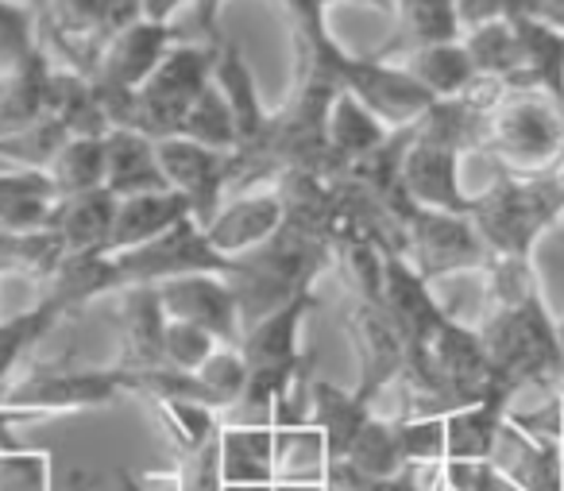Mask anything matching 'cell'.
<instances>
[{
	"label": "cell",
	"instance_id": "obj_1",
	"mask_svg": "<svg viewBox=\"0 0 564 491\" xmlns=\"http://www.w3.org/2000/svg\"><path fill=\"white\" fill-rule=\"evenodd\" d=\"M487 367L499 391L518 398L522 391L564 387V341L556 313L549 310L545 290H530L510 302H487L476 321Z\"/></svg>",
	"mask_w": 564,
	"mask_h": 491
},
{
	"label": "cell",
	"instance_id": "obj_2",
	"mask_svg": "<svg viewBox=\"0 0 564 491\" xmlns=\"http://www.w3.org/2000/svg\"><path fill=\"white\" fill-rule=\"evenodd\" d=\"M325 267H329V236L299 225V221H286L279 236H271L263 248L232 259L225 279L232 282L236 298H240L243 329L263 321L267 313L282 310L299 295L317 290V282L325 279Z\"/></svg>",
	"mask_w": 564,
	"mask_h": 491
},
{
	"label": "cell",
	"instance_id": "obj_3",
	"mask_svg": "<svg viewBox=\"0 0 564 491\" xmlns=\"http://www.w3.org/2000/svg\"><path fill=\"white\" fill-rule=\"evenodd\" d=\"M479 156L514 179L556 174L564 167V105L541 89H499L487 105Z\"/></svg>",
	"mask_w": 564,
	"mask_h": 491
},
{
	"label": "cell",
	"instance_id": "obj_4",
	"mask_svg": "<svg viewBox=\"0 0 564 491\" xmlns=\"http://www.w3.org/2000/svg\"><path fill=\"white\" fill-rule=\"evenodd\" d=\"M317 306V290L299 295L294 302H286L282 310L267 313L263 321H256L251 329H243V364H248V387L243 398L225 414V421H267L271 426V406L274 398L286 391V383L302 372V367L314 364L306 341H302V329L306 318Z\"/></svg>",
	"mask_w": 564,
	"mask_h": 491
},
{
	"label": "cell",
	"instance_id": "obj_5",
	"mask_svg": "<svg viewBox=\"0 0 564 491\" xmlns=\"http://www.w3.org/2000/svg\"><path fill=\"white\" fill-rule=\"evenodd\" d=\"M468 217L491 256L533 259L538 241L564 217V186L556 174L514 179L495 171L487 186L471 190Z\"/></svg>",
	"mask_w": 564,
	"mask_h": 491
},
{
	"label": "cell",
	"instance_id": "obj_6",
	"mask_svg": "<svg viewBox=\"0 0 564 491\" xmlns=\"http://www.w3.org/2000/svg\"><path fill=\"white\" fill-rule=\"evenodd\" d=\"M383 225L394 248L425 282H445L456 275L484 271L491 264V252L468 213L425 210V205L410 202L406 190H399L383 205Z\"/></svg>",
	"mask_w": 564,
	"mask_h": 491
},
{
	"label": "cell",
	"instance_id": "obj_7",
	"mask_svg": "<svg viewBox=\"0 0 564 491\" xmlns=\"http://www.w3.org/2000/svg\"><path fill=\"white\" fill-rule=\"evenodd\" d=\"M120 398H140V375L124 372L117 364H32L4 387L0 410H12L20 421L66 418V414H86L112 406Z\"/></svg>",
	"mask_w": 564,
	"mask_h": 491
},
{
	"label": "cell",
	"instance_id": "obj_8",
	"mask_svg": "<svg viewBox=\"0 0 564 491\" xmlns=\"http://www.w3.org/2000/svg\"><path fill=\"white\" fill-rule=\"evenodd\" d=\"M213 82V43H174L159 71L112 113V128H132L151 140L178 136L189 105L209 89Z\"/></svg>",
	"mask_w": 564,
	"mask_h": 491
},
{
	"label": "cell",
	"instance_id": "obj_9",
	"mask_svg": "<svg viewBox=\"0 0 564 491\" xmlns=\"http://www.w3.org/2000/svg\"><path fill=\"white\" fill-rule=\"evenodd\" d=\"M225 275L228 259L217 256V248L205 236V225L197 217H186L163 233L159 241H148L140 248L105 252L101 256V287L105 298H112L124 287H159V282L182 279V275Z\"/></svg>",
	"mask_w": 564,
	"mask_h": 491
},
{
	"label": "cell",
	"instance_id": "obj_10",
	"mask_svg": "<svg viewBox=\"0 0 564 491\" xmlns=\"http://www.w3.org/2000/svg\"><path fill=\"white\" fill-rule=\"evenodd\" d=\"M340 306V329H345L348 344L356 356V383L352 391L364 403L376 406V398L387 391V383L402 372L406 364V337H402L399 321L391 318L383 302H368V298H345L337 295Z\"/></svg>",
	"mask_w": 564,
	"mask_h": 491
},
{
	"label": "cell",
	"instance_id": "obj_11",
	"mask_svg": "<svg viewBox=\"0 0 564 491\" xmlns=\"http://www.w3.org/2000/svg\"><path fill=\"white\" fill-rule=\"evenodd\" d=\"M174 43H178L174 24H155V20H143V17L135 20V24L120 28V32L105 43L89 82H94L97 97H101V109H105V117H109V125H112V113L159 71V63H163Z\"/></svg>",
	"mask_w": 564,
	"mask_h": 491
},
{
	"label": "cell",
	"instance_id": "obj_12",
	"mask_svg": "<svg viewBox=\"0 0 564 491\" xmlns=\"http://www.w3.org/2000/svg\"><path fill=\"white\" fill-rule=\"evenodd\" d=\"M155 151L166 186L186 198L189 213L202 225H209L225 205V198L232 194V156L194 143L186 136H163V140H155Z\"/></svg>",
	"mask_w": 564,
	"mask_h": 491
},
{
	"label": "cell",
	"instance_id": "obj_13",
	"mask_svg": "<svg viewBox=\"0 0 564 491\" xmlns=\"http://www.w3.org/2000/svg\"><path fill=\"white\" fill-rule=\"evenodd\" d=\"M464 159H468L464 148L414 125L406 159H402V190H406V198L425 205V210L468 213L471 190L464 186Z\"/></svg>",
	"mask_w": 564,
	"mask_h": 491
},
{
	"label": "cell",
	"instance_id": "obj_14",
	"mask_svg": "<svg viewBox=\"0 0 564 491\" xmlns=\"http://www.w3.org/2000/svg\"><path fill=\"white\" fill-rule=\"evenodd\" d=\"M282 225H286V202H282L279 182H259V186L228 194L217 217L205 225V236L217 248V256L232 264V259L263 248L271 236H279Z\"/></svg>",
	"mask_w": 564,
	"mask_h": 491
},
{
	"label": "cell",
	"instance_id": "obj_15",
	"mask_svg": "<svg viewBox=\"0 0 564 491\" xmlns=\"http://www.w3.org/2000/svg\"><path fill=\"white\" fill-rule=\"evenodd\" d=\"M112 302V341H117V356L112 364L124 372H159L166 367L163 356V337H166V310L159 287H124L109 298Z\"/></svg>",
	"mask_w": 564,
	"mask_h": 491
},
{
	"label": "cell",
	"instance_id": "obj_16",
	"mask_svg": "<svg viewBox=\"0 0 564 491\" xmlns=\"http://www.w3.org/2000/svg\"><path fill=\"white\" fill-rule=\"evenodd\" d=\"M159 298H163L166 318L189 321V325L217 337L220 344L243 341L240 298H236L232 282L225 275L202 271V275H182V279L159 282Z\"/></svg>",
	"mask_w": 564,
	"mask_h": 491
},
{
	"label": "cell",
	"instance_id": "obj_17",
	"mask_svg": "<svg viewBox=\"0 0 564 491\" xmlns=\"http://www.w3.org/2000/svg\"><path fill=\"white\" fill-rule=\"evenodd\" d=\"M487 460L522 491H564V441L533 437L510 418H502Z\"/></svg>",
	"mask_w": 564,
	"mask_h": 491
},
{
	"label": "cell",
	"instance_id": "obj_18",
	"mask_svg": "<svg viewBox=\"0 0 564 491\" xmlns=\"http://www.w3.org/2000/svg\"><path fill=\"white\" fill-rule=\"evenodd\" d=\"M117 210L120 198L109 186H97L86 194L58 198L47 228L63 241L66 256H105V252H112Z\"/></svg>",
	"mask_w": 564,
	"mask_h": 491
},
{
	"label": "cell",
	"instance_id": "obj_19",
	"mask_svg": "<svg viewBox=\"0 0 564 491\" xmlns=\"http://www.w3.org/2000/svg\"><path fill=\"white\" fill-rule=\"evenodd\" d=\"M51 71L55 58L47 55V47H40L24 66L0 74V143L32 132L47 117Z\"/></svg>",
	"mask_w": 564,
	"mask_h": 491
},
{
	"label": "cell",
	"instance_id": "obj_20",
	"mask_svg": "<svg viewBox=\"0 0 564 491\" xmlns=\"http://www.w3.org/2000/svg\"><path fill=\"white\" fill-rule=\"evenodd\" d=\"M387 20H391V35L383 40V47L371 51L376 58H399L406 51L453 43L464 35L453 0H394Z\"/></svg>",
	"mask_w": 564,
	"mask_h": 491
},
{
	"label": "cell",
	"instance_id": "obj_21",
	"mask_svg": "<svg viewBox=\"0 0 564 491\" xmlns=\"http://www.w3.org/2000/svg\"><path fill=\"white\" fill-rule=\"evenodd\" d=\"M213 82H217V89L225 94L228 109H232V117H236V132H240V148L236 151L251 148V143L259 140V132L267 128L271 109H267L263 97H259L256 74H251L248 58H243V51L236 47L232 40L213 43Z\"/></svg>",
	"mask_w": 564,
	"mask_h": 491
},
{
	"label": "cell",
	"instance_id": "obj_22",
	"mask_svg": "<svg viewBox=\"0 0 564 491\" xmlns=\"http://www.w3.org/2000/svg\"><path fill=\"white\" fill-rule=\"evenodd\" d=\"M383 63H394L399 71H406L433 102H453V97H464L479 86L476 63H471L464 40L453 43H433V47H417L406 51L399 58H383Z\"/></svg>",
	"mask_w": 564,
	"mask_h": 491
},
{
	"label": "cell",
	"instance_id": "obj_23",
	"mask_svg": "<svg viewBox=\"0 0 564 491\" xmlns=\"http://www.w3.org/2000/svg\"><path fill=\"white\" fill-rule=\"evenodd\" d=\"M105 186L117 198L151 194V190H171L159 167L155 140L132 128H109L105 132Z\"/></svg>",
	"mask_w": 564,
	"mask_h": 491
},
{
	"label": "cell",
	"instance_id": "obj_24",
	"mask_svg": "<svg viewBox=\"0 0 564 491\" xmlns=\"http://www.w3.org/2000/svg\"><path fill=\"white\" fill-rule=\"evenodd\" d=\"M58 205V194L51 186L47 171L35 167H0V225L17 233H40L51 225V213Z\"/></svg>",
	"mask_w": 564,
	"mask_h": 491
},
{
	"label": "cell",
	"instance_id": "obj_25",
	"mask_svg": "<svg viewBox=\"0 0 564 491\" xmlns=\"http://www.w3.org/2000/svg\"><path fill=\"white\" fill-rule=\"evenodd\" d=\"M186 217H194L186 205V198L174 190H151V194H132L120 198L117 210V228H112V252L140 248L148 241H159L163 233H171L174 225H182Z\"/></svg>",
	"mask_w": 564,
	"mask_h": 491
},
{
	"label": "cell",
	"instance_id": "obj_26",
	"mask_svg": "<svg viewBox=\"0 0 564 491\" xmlns=\"http://www.w3.org/2000/svg\"><path fill=\"white\" fill-rule=\"evenodd\" d=\"M333 452L325 434L306 426H274V483L286 488H325Z\"/></svg>",
	"mask_w": 564,
	"mask_h": 491
},
{
	"label": "cell",
	"instance_id": "obj_27",
	"mask_svg": "<svg viewBox=\"0 0 564 491\" xmlns=\"http://www.w3.org/2000/svg\"><path fill=\"white\" fill-rule=\"evenodd\" d=\"M220 480L274 483V426L225 421V429H220Z\"/></svg>",
	"mask_w": 564,
	"mask_h": 491
},
{
	"label": "cell",
	"instance_id": "obj_28",
	"mask_svg": "<svg viewBox=\"0 0 564 491\" xmlns=\"http://www.w3.org/2000/svg\"><path fill=\"white\" fill-rule=\"evenodd\" d=\"M510 410V395H495L468 403L460 410L445 414V460H487L495 449L499 426Z\"/></svg>",
	"mask_w": 564,
	"mask_h": 491
},
{
	"label": "cell",
	"instance_id": "obj_29",
	"mask_svg": "<svg viewBox=\"0 0 564 491\" xmlns=\"http://www.w3.org/2000/svg\"><path fill=\"white\" fill-rule=\"evenodd\" d=\"M394 128H387L352 89H340L333 97L329 120H325V140H329L333 163H348V159H360L368 151H376L379 143L391 140Z\"/></svg>",
	"mask_w": 564,
	"mask_h": 491
},
{
	"label": "cell",
	"instance_id": "obj_30",
	"mask_svg": "<svg viewBox=\"0 0 564 491\" xmlns=\"http://www.w3.org/2000/svg\"><path fill=\"white\" fill-rule=\"evenodd\" d=\"M371 414H376L371 403H364L352 387H337V383L317 380L314 375V391H310V421L325 434L333 460H345L348 445L356 441V434H360L364 421H368Z\"/></svg>",
	"mask_w": 564,
	"mask_h": 491
},
{
	"label": "cell",
	"instance_id": "obj_31",
	"mask_svg": "<svg viewBox=\"0 0 564 491\" xmlns=\"http://www.w3.org/2000/svg\"><path fill=\"white\" fill-rule=\"evenodd\" d=\"M151 414H155L159 429H163V437H166V445H171L174 457L209 445L213 437L220 434V426H225V414L220 410L197 403V398H182V395L151 398Z\"/></svg>",
	"mask_w": 564,
	"mask_h": 491
},
{
	"label": "cell",
	"instance_id": "obj_32",
	"mask_svg": "<svg viewBox=\"0 0 564 491\" xmlns=\"http://www.w3.org/2000/svg\"><path fill=\"white\" fill-rule=\"evenodd\" d=\"M66 259V248L51 228L40 233H17L0 225V279H32L47 282Z\"/></svg>",
	"mask_w": 564,
	"mask_h": 491
},
{
	"label": "cell",
	"instance_id": "obj_33",
	"mask_svg": "<svg viewBox=\"0 0 564 491\" xmlns=\"http://www.w3.org/2000/svg\"><path fill=\"white\" fill-rule=\"evenodd\" d=\"M58 198L105 186V136H74L43 167Z\"/></svg>",
	"mask_w": 564,
	"mask_h": 491
},
{
	"label": "cell",
	"instance_id": "obj_34",
	"mask_svg": "<svg viewBox=\"0 0 564 491\" xmlns=\"http://www.w3.org/2000/svg\"><path fill=\"white\" fill-rule=\"evenodd\" d=\"M345 465L360 468L364 476H379V480H391V476L410 472L406 460H402V449H399V426H394V418L371 414V418L364 421L360 434H356V441L348 445Z\"/></svg>",
	"mask_w": 564,
	"mask_h": 491
},
{
	"label": "cell",
	"instance_id": "obj_35",
	"mask_svg": "<svg viewBox=\"0 0 564 491\" xmlns=\"http://www.w3.org/2000/svg\"><path fill=\"white\" fill-rule=\"evenodd\" d=\"M178 136H186V140H194V143H205V148H213V151H228V156L240 148L236 117H232V109H228L225 94L217 89V82H209V89L189 105Z\"/></svg>",
	"mask_w": 564,
	"mask_h": 491
},
{
	"label": "cell",
	"instance_id": "obj_36",
	"mask_svg": "<svg viewBox=\"0 0 564 491\" xmlns=\"http://www.w3.org/2000/svg\"><path fill=\"white\" fill-rule=\"evenodd\" d=\"M194 375L213 410L228 414L243 398V387H248V364H243L240 344H217V352Z\"/></svg>",
	"mask_w": 564,
	"mask_h": 491
},
{
	"label": "cell",
	"instance_id": "obj_37",
	"mask_svg": "<svg viewBox=\"0 0 564 491\" xmlns=\"http://www.w3.org/2000/svg\"><path fill=\"white\" fill-rule=\"evenodd\" d=\"M40 47V17H35L32 4H24V0H0V74L24 66Z\"/></svg>",
	"mask_w": 564,
	"mask_h": 491
},
{
	"label": "cell",
	"instance_id": "obj_38",
	"mask_svg": "<svg viewBox=\"0 0 564 491\" xmlns=\"http://www.w3.org/2000/svg\"><path fill=\"white\" fill-rule=\"evenodd\" d=\"M325 491H433V468H410L391 480H379V476H364L360 468L345 465V460H333L329 476H325Z\"/></svg>",
	"mask_w": 564,
	"mask_h": 491
},
{
	"label": "cell",
	"instance_id": "obj_39",
	"mask_svg": "<svg viewBox=\"0 0 564 491\" xmlns=\"http://www.w3.org/2000/svg\"><path fill=\"white\" fill-rule=\"evenodd\" d=\"M394 426H399V449L406 468L445 465V418H410Z\"/></svg>",
	"mask_w": 564,
	"mask_h": 491
},
{
	"label": "cell",
	"instance_id": "obj_40",
	"mask_svg": "<svg viewBox=\"0 0 564 491\" xmlns=\"http://www.w3.org/2000/svg\"><path fill=\"white\" fill-rule=\"evenodd\" d=\"M217 337H209L205 329L189 325V321H174L166 318V337H163V356H166V367L174 372H189L194 375L205 360L217 352Z\"/></svg>",
	"mask_w": 564,
	"mask_h": 491
},
{
	"label": "cell",
	"instance_id": "obj_41",
	"mask_svg": "<svg viewBox=\"0 0 564 491\" xmlns=\"http://www.w3.org/2000/svg\"><path fill=\"white\" fill-rule=\"evenodd\" d=\"M441 483H445V491H522L491 460H445Z\"/></svg>",
	"mask_w": 564,
	"mask_h": 491
},
{
	"label": "cell",
	"instance_id": "obj_42",
	"mask_svg": "<svg viewBox=\"0 0 564 491\" xmlns=\"http://www.w3.org/2000/svg\"><path fill=\"white\" fill-rule=\"evenodd\" d=\"M453 4H456V17H460L464 32L495 24V20H510L522 12V0H453Z\"/></svg>",
	"mask_w": 564,
	"mask_h": 491
},
{
	"label": "cell",
	"instance_id": "obj_43",
	"mask_svg": "<svg viewBox=\"0 0 564 491\" xmlns=\"http://www.w3.org/2000/svg\"><path fill=\"white\" fill-rule=\"evenodd\" d=\"M124 488L128 491H178V480H174V468H163V472H124Z\"/></svg>",
	"mask_w": 564,
	"mask_h": 491
},
{
	"label": "cell",
	"instance_id": "obj_44",
	"mask_svg": "<svg viewBox=\"0 0 564 491\" xmlns=\"http://www.w3.org/2000/svg\"><path fill=\"white\" fill-rule=\"evenodd\" d=\"M220 9H225V0H194L197 28H202V40L205 43L225 40V35H220Z\"/></svg>",
	"mask_w": 564,
	"mask_h": 491
},
{
	"label": "cell",
	"instance_id": "obj_45",
	"mask_svg": "<svg viewBox=\"0 0 564 491\" xmlns=\"http://www.w3.org/2000/svg\"><path fill=\"white\" fill-rule=\"evenodd\" d=\"M143 17V0H109V40Z\"/></svg>",
	"mask_w": 564,
	"mask_h": 491
},
{
	"label": "cell",
	"instance_id": "obj_46",
	"mask_svg": "<svg viewBox=\"0 0 564 491\" xmlns=\"http://www.w3.org/2000/svg\"><path fill=\"white\" fill-rule=\"evenodd\" d=\"M186 4H194V0H143V20H155V24H174V17H178Z\"/></svg>",
	"mask_w": 564,
	"mask_h": 491
},
{
	"label": "cell",
	"instance_id": "obj_47",
	"mask_svg": "<svg viewBox=\"0 0 564 491\" xmlns=\"http://www.w3.org/2000/svg\"><path fill=\"white\" fill-rule=\"evenodd\" d=\"M325 9H340V4H360V9H376L383 12V17H391L394 9V0H322Z\"/></svg>",
	"mask_w": 564,
	"mask_h": 491
},
{
	"label": "cell",
	"instance_id": "obj_48",
	"mask_svg": "<svg viewBox=\"0 0 564 491\" xmlns=\"http://www.w3.org/2000/svg\"><path fill=\"white\" fill-rule=\"evenodd\" d=\"M66 491H89V476L74 468V472L66 476Z\"/></svg>",
	"mask_w": 564,
	"mask_h": 491
},
{
	"label": "cell",
	"instance_id": "obj_49",
	"mask_svg": "<svg viewBox=\"0 0 564 491\" xmlns=\"http://www.w3.org/2000/svg\"><path fill=\"white\" fill-rule=\"evenodd\" d=\"M225 491H279V483H225Z\"/></svg>",
	"mask_w": 564,
	"mask_h": 491
},
{
	"label": "cell",
	"instance_id": "obj_50",
	"mask_svg": "<svg viewBox=\"0 0 564 491\" xmlns=\"http://www.w3.org/2000/svg\"><path fill=\"white\" fill-rule=\"evenodd\" d=\"M556 325H561V341H564V313H561V318H556Z\"/></svg>",
	"mask_w": 564,
	"mask_h": 491
},
{
	"label": "cell",
	"instance_id": "obj_51",
	"mask_svg": "<svg viewBox=\"0 0 564 491\" xmlns=\"http://www.w3.org/2000/svg\"><path fill=\"white\" fill-rule=\"evenodd\" d=\"M556 179H561V186H564V167H561V171H556Z\"/></svg>",
	"mask_w": 564,
	"mask_h": 491
},
{
	"label": "cell",
	"instance_id": "obj_52",
	"mask_svg": "<svg viewBox=\"0 0 564 491\" xmlns=\"http://www.w3.org/2000/svg\"><path fill=\"white\" fill-rule=\"evenodd\" d=\"M0 167H4V163H0Z\"/></svg>",
	"mask_w": 564,
	"mask_h": 491
}]
</instances>
